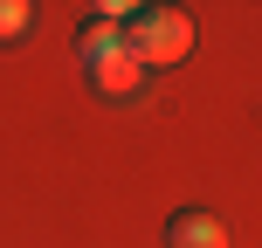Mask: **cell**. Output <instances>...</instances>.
<instances>
[{
    "instance_id": "obj_1",
    "label": "cell",
    "mask_w": 262,
    "mask_h": 248,
    "mask_svg": "<svg viewBox=\"0 0 262 248\" xmlns=\"http://www.w3.org/2000/svg\"><path fill=\"white\" fill-rule=\"evenodd\" d=\"M118 35H124V55L138 69H172L193 55V14L186 7H131L118 21Z\"/></svg>"
},
{
    "instance_id": "obj_4",
    "label": "cell",
    "mask_w": 262,
    "mask_h": 248,
    "mask_svg": "<svg viewBox=\"0 0 262 248\" xmlns=\"http://www.w3.org/2000/svg\"><path fill=\"white\" fill-rule=\"evenodd\" d=\"M28 28H35V7L28 0H0V41H21Z\"/></svg>"
},
{
    "instance_id": "obj_2",
    "label": "cell",
    "mask_w": 262,
    "mask_h": 248,
    "mask_svg": "<svg viewBox=\"0 0 262 248\" xmlns=\"http://www.w3.org/2000/svg\"><path fill=\"white\" fill-rule=\"evenodd\" d=\"M166 248H228V228H221V214H207V207H180L166 221Z\"/></svg>"
},
{
    "instance_id": "obj_3",
    "label": "cell",
    "mask_w": 262,
    "mask_h": 248,
    "mask_svg": "<svg viewBox=\"0 0 262 248\" xmlns=\"http://www.w3.org/2000/svg\"><path fill=\"white\" fill-rule=\"evenodd\" d=\"M90 69V90L97 97H138V83H145V69L131 62V55L118 49V55H97V62H83Z\"/></svg>"
}]
</instances>
